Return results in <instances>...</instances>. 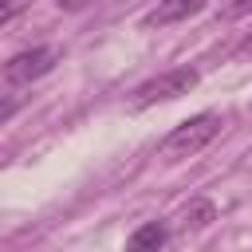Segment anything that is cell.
I'll return each mask as SVG.
<instances>
[{
  "instance_id": "obj_7",
  "label": "cell",
  "mask_w": 252,
  "mask_h": 252,
  "mask_svg": "<svg viewBox=\"0 0 252 252\" xmlns=\"http://www.w3.org/2000/svg\"><path fill=\"white\" fill-rule=\"evenodd\" d=\"M252 12V0H224L220 4V20H240Z\"/></svg>"
},
{
  "instance_id": "obj_8",
  "label": "cell",
  "mask_w": 252,
  "mask_h": 252,
  "mask_svg": "<svg viewBox=\"0 0 252 252\" xmlns=\"http://www.w3.org/2000/svg\"><path fill=\"white\" fill-rule=\"evenodd\" d=\"M24 4H28V0H0V24H12Z\"/></svg>"
},
{
  "instance_id": "obj_6",
  "label": "cell",
  "mask_w": 252,
  "mask_h": 252,
  "mask_svg": "<svg viewBox=\"0 0 252 252\" xmlns=\"http://www.w3.org/2000/svg\"><path fill=\"white\" fill-rule=\"evenodd\" d=\"M213 217H217V205H213V201H193V205L185 209V224H189V228H205Z\"/></svg>"
},
{
  "instance_id": "obj_10",
  "label": "cell",
  "mask_w": 252,
  "mask_h": 252,
  "mask_svg": "<svg viewBox=\"0 0 252 252\" xmlns=\"http://www.w3.org/2000/svg\"><path fill=\"white\" fill-rule=\"evenodd\" d=\"M240 51H252V39H244V43H240Z\"/></svg>"
},
{
  "instance_id": "obj_1",
  "label": "cell",
  "mask_w": 252,
  "mask_h": 252,
  "mask_svg": "<svg viewBox=\"0 0 252 252\" xmlns=\"http://www.w3.org/2000/svg\"><path fill=\"white\" fill-rule=\"evenodd\" d=\"M220 114H213V110H201V114H193V118H185V122H177L169 134H165V142H161V154L169 158V161H181V158H193V154H201L217 134H220Z\"/></svg>"
},
{
  "instance_id": "obj_4",
  "label": "cell",
  "mask_w": 252,
  "mask_h": 252,
  "mask_svg": "<svg viewBox=\"0 0 252 252\" xmlns=\"http://www.w3.org/2000/svg\"><path fill=\"white\" fill-rule=\"evenodd\" d=\"M209 0H158V8L146 16L150 28H165V24H177V20H189L205 8Z\"/></svg>"
},
{
  "instance_id": "obj_2",
  "label": "cell",
  "mask_w": 252,
  "mask_h": 252,
  "mask_svg": "<svg viewBox=\"0 0 252 252\" xmlns=\"http://www.w3.org/2000/svg\"><path fill=\"white\" fill-rule=\"evenodd\" d=\"M197 71L193 67H173V71H161L154 79H146L138 91H134V106H154V102H173L181 94H189L197 87Z\"/></svg>"
},
{
  "instance_id": "obj_9",
  "label": "cell",
  "mask_w": 252,
  "mask_h": 252,
  "mask_svg": "<svg viewBox=\"0 0 252 252\" xmlns=\"http://www.w3.org/2000/svg\"><path fill=\"white\" fill-rule=\"evenodd\" d=\"M55 4H59L63 12H79V8H87L91 0H55Z\"/></svg>"
},
{
  "instance_id": "obj_3",
  "label": "cell",
  "mask_w": 252,
  "mask_h": 252,
  "mask_svg": "<svg viewBox=\"0 0 252 252\" xmlns=\"http://www.w3.org/2000/svg\"><path fill=\"white\" fill-rule=\"evenodd\" d=\"M55 59H59L55 47H28V51H16V55L4 63V83H8V87H24V83L47 75V71L55 67Z\"/></svg>"
},
{
  "instance_id": "obj_5",
  "label": "cell",
  "mask_w": 252,
  "mask_h": 252,
  "mask_svg": "<svg viewBox=\"0 0 252 252\" xmlns=\"http://www.w3.org/2000/svg\"><path fill=\"white\" fill-rule=\"evenodd\" d=\"M165 240H169V228L161 220H146L126 236V252H161Z\"/></svg>"
}]
</instances>
